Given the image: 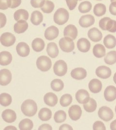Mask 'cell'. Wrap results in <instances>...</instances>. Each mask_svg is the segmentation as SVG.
Here are the masks:
<instances>
[{"instance_id":"cell-54","label":"cell","mask_w":116,"mask_h":130,"mask_svg":"<svg viewBox=\"0 0 116 130\" xmlns=\"http://www.w3.org/2000/svg\"><path fill=\"white\" fill-rule=\"evenodd\" d=\"M113 80H114L115 84H116V72L115 73L114 75V77H113Z\"/></svg>"},{"instance_id":"cell-11","label":"cell","mask_w":116,"mask_h":130,"mask_svg":"<svg viewBox=\"0 0 116 130\" xmlns=\"http://www.w3.org/2000/svg\"><path fill=\"white\" fill-rule=\"evenodd\" d=\"M75 98L79 104H85L88 103L89 101V94L88 92L86 90H79L76 93Z\"/></svg>"},{"instance_id":"cell-53","label":"cell","mask_w":116,"mask_h":130,"mask_svg":"<svg viewBox=\"0 0 116 130\" xmlns=\"http://www.w3.org/2000/svg\"><path fill=\"white\" fill-rule=\"evenodd\" d=\"M4 130H17V129L13 126H8L6 127L4 129Z\"/></svg>"},{"instance_id":"cell-58","label":"cell","mask_w":116,"mask_h":130,"mask_svg":"<svg viewBox=\"0 0 116 130\" xmlns=\"http://www.w3.org/2000/svg\"><path fill=\"white\" fill-rule=\"evenodd\" d=\"M79 1H82V0H79Z\"/></svg>"},{"instance_id":"cell-29","label":"cell","mask_w":116,"mask_h":130,"mask_svg":"<svg viewBox=\"0 0 116 130\" xmlns=\"http://www.w3.org/2000/svg\"><path fill=\"white\" fill-rule=\"evenodd\" d=\"M45 46V42L43 40L40 38L35 39L33 40L32 43V46L33 50L37 52L42 51L43 50H44Z\"/></svg>"},{"instance_id":"cell-37","label":"cell","mask_w":116,"mask_h":130,"mask_svg":"<svg viewBox=\"0 0 116 130\" xmlns=\"http://www.w3.org/2000/svg\"><path fill=\"white\" fill-rule=\"evenodd\" d=\"M19 129L21 130H32L33 127V123L31 120L25 119L19 122Z\"/></svg>"},{"instance_id":"cell-14","label":"cell","mask_w":116,"mask_h":130,"mask_svg":"<svg viewBox=\"0 0 116 130\" xmlns=\"http://www.w3.org/2000/svg\"><path fill=\"white\" fill-rule=\"evenodd\" d=\"M64 36L69 37L72 40H75L78 35V31L76 27L72 24L67 26L64 29Z\"/></svg>"},{"instance_id":"cell-36","label":"cell","mask_w":116,"mask_h":130,"mask_svg":"<svg viewBox=\"0 0 116 130\" xmlns=\"http://www.w3.org/2000/svg\"><path fill=\"white\" fill-rule=\"evenodd\" d=\"M104 61L108 65H112L116 63V51H111L106 54Z\"/></svg>"},{"instance_id":"cell-57","label":"cell","mask_w":116,"mask_h":130,"mask_svg":"<svg viewBox=\"0 0 116 130\" xmlns=\"http://www.w3.org/2000/svg\"><path fill=\"white\" fill-rule=\"evenodd\" d=\"M97 1H102V0H97Z\"/></svg>"},{"instance_id":"cell-10","label":"cell","mask_w":116,"mask_h":130,"mask_svg":"<svg viewBox=\"0 0 116 130\" xmlns=\"http://www.w3.org/2000/svg\"><path fill=\"white\" fill-rule=\"evenodd\" d=\"M111 69L105 66H99L96 70V74L101 79H108L111 76Z\"/></svg>"},{"instance_id":"cell-52","label":"cell","mask_w":116,"mask_h":130,"mask_svg":"<svg viewBox=\"0 0 116 130\" xmlns=\"http://www.w3.org/2000/svg\"><path fill=\"white\" fill-rule=\"evenodd\" d=\"M110 129L112 130H116V120L113 121L110 123Z\"/></svg>"},{"instance_id":"cell-33","label":"cell","mask_w":116,"mask_h":130,"mask_svg":"<svg viewBox=\"0 0 116 130\" xmlns=\"http://www.w3.org/2000/svg\"><path fill=\"white\" fill-rule=\"evenodd\" d=\"M106 6L102 4H98L94 6L93 9V13L94 14L98 17L104 15L106 13Z\"/></svg>"},{"instance_id":"cell-16","label":"cell","mask_w":116,"mask_h":130,"mask_svg":"<svg viewBox=\"0 0 116 130\" xmlns=\"http://www.w3.org/2000/svg\"><path fill=\"white\" fill-rule=\"evenodd\" d=\"M59 34L58 28L54 26H52L46 28L45 32V37L47 40L52 41L58 37Z\"/></svg>"},{"instance_id":"cell-32","label":"cell","mask_w":116,"mask_h":130,"mask_svg":"<svg viewBox=\"0 0 116 130\" xmlns=\"http://www.w3.org/2000/svg\"><path fill=\"white\" fill-rule=\"evenodd\" d=\"M43 20V15L39 11H35L33 12L31 18V21L32 23L34 25H39L42 23Z\"/></svg>"},{"instance_id":"cell-41","label":"cell","mask_w":116,"mask_h":130,"mask_svg":"<svg viewBox=\"0 0 116 130\" xmlns=\"http://www.w3.org/2000/svg\"><path fill=\"white\" fill-rule=\"evenodd\" d=\"M54 9V3L50 1L46 0L45 1L44 5L41 8L42 11L45 13H50Z\"/></svg>"},{"instance_id":"cell-50","label":"cell","mask_w":116,"mask_h":130,"mask_svg":"<svg viewBox=\"0 0 116 130\" xmlns=\"http://www.w3.org/2000/svg\"><path fill=\"white\" fill-rule=\"evenodd\" d=\"M39 130H52V128L51 126L48 124H43L40 126L38 128Z\"/></svg>"},{"instance_id":"cell-31","label":"cell","mask_w":116,"mask_h":130,"mask_svg":"<svg viewBox=\"0 0 116 130\" xmlns=\"http://www.w3.org/2000/svg\"><path fill=\"white\" fill-rule=\"evenodd\" d=\"M52 112L46 107L40 109L38 113L39 118L42 121H47L51 119Z\"/></svg>"},{"instance_id":"cell-13","label":"cell","mask_w":116,"mask_h":130,"mask_svg":"<svg viewBox=\"0 0 116 130\" xmlns=\"http://www.w3.org/2000/svg\"><path fill=\"white\" fill-rule=\"evenodd\" d=\"M95 22V18L91 14L82 16L79 20L80 26L83 28H88L93 25Z\"/></svg>"},{"instance_id":"cell-20","label":"cell","mask_w":116,"mask_h":130,"mask_svg":"<svg viewBox=\"0 0 116 130\" xmlns=\"http://www.w3.org/2000/svg\"><path fill=\"white\" fill-rule=\"evenodd\" d=\"M71 77L77 80H81L85 79L87 75V71L82 68H75L72 70L71 72Z\"/></svg>"},{"instance_id":"cell-40","label":"cell","mask_w":116,"mask_h":130,"mask_svg":"<svg viewBox=\"0 0 116 130\" xmlns=\"http://www.w3.org/2000/svg\"><path fill=\"white\" fill-rule=\"evenodd\" d=\"M92 8V5L91 2L85 1L80 4L79 6V10L81 13H86L89 12Z\"/></svg>"},{"instance_id":"cell-47","label":"cell","mask_w":116,"mask_h":130,"mask_svg":"<svg viewBox=\"0 0 116 130\" xmlns=\"http://www.w3.org/2000/svg\"><path fill=\"white\" fill-rule=\"evenodd\" d=\"M109 12L113 15H116V2H112L109 6Z\"/></svg>"},{"instance_id":"cell-30","label":"cell","mask_w":116,"mask_h":130,"mask_svg":"<svg viewBox=\"0 0 116 130\" xmlns=\"http://www.w3.org/2000/svg\"><path fill=\"white\" fill-rule=\"evenodd\" d=\"M14 19L16 21L19 20H27L29 18V13L26 10L19 9L15 12L14 14Z\"/></svg>"},{"instance_id":"cell-43","label":"cell","mask_w":116,"mask_h":130,"mask_svg":"<svg viewBox=\"0 0 116 130\" xmlns=\"http://www.w3.org/2000/svg\"><path fill=\"white\" fill-rule=\"evenodd\" d=\"M93 129L94 130H106V127L102 121H96L93 125Z\"/></svg>"},{"instance_id":"cell-3","label":"cell","mask_w":116,"mask_h":130,"mask_svg":"<svg viewBox=\"0 0 116 130\" xmlns=\"http://www.w3.org/2000/svg\"><path fill=\"white\" fill-rule=\"evenodd\" d=\"M69 18V14L67 10L60 8L57 10L54 15V20L55 23L62 25L66 23Z\"/></svg>"},{"instance_id":"cell-17","label":"cell","mask_w":116,"mask_h":130,"mask_svg":"<svg viewBox=\"0 0 116 130\" xmlns=\"http://www.w3.org/2000/svg\"><path fill=\"white\" fill-rule=\"evenodd\" d=\"M88 36L89 39L93 42H99L102 37V33L96 28H91L88 30Z\"/></svg>"},{"instance_id":"cell-18","label":"cell","mask_w":116,"mask_h":130,"mask_svg":"<svg viewBox=\"0 0 116 130\" xmlns=\"http://www.w3.org/2000/svg\"><path fill=\"white\" fill-rule=\"evenodd\" d=\"M16 51L19 56L21 57H26L30 54V49L27 43L21 42L17 45Z\"/></svg>"},{"instance_id":"cell-22","label":"cell","mask_w":116,"mask_h":130,"mask_svg":"<svg viewBox=\"0 0 116 130\" xmlns=\"http://www.w3.org/2000/svg\"><path fill=\"white\" fill-rule=\"evenodd\" d=\"M2 116L3 120L7 123H12L16 120L17 115L14 110L7 109L2 113Z\"/></svg>"},{"instance_id":"cell-28","label":"cell","mask_w":116,"mask_h":130,"mask_svg":"<svg viewBox=\"0 0 116 130\" xmlns=\"http://www.w3.org/2000/svg\"><path fill=\"white\" fill-rule=\"evenodd\" d=\"M103 42L107 48L113 49L116 46V38L112 35L108 34L104 38Z\"/></svg>"},{"instance_id":"cell-46","label":"cell","mask_w":116,"mask_h":130,"mask_svg":"<svg viewBox=\"0 0 116 130\" xmlns=\"http://www.w3.org/2000/svg\"><path fill=\"white\" fill-rule=\"evenodd\" d=\"M67 6L70 10H73L76 6L78 0H66Z\"/></svg>"},{"instance_id":"cell-9","label":"cell","mask_w":116,"mask_h":130,"mask_svg":"<svg viewBox=\"0 0 116 130\" xmlns=\"http://www.w3.org/2000/svg\"><path fill=\"white\" fill-rule=\"evenodd\" d=\"M82 109L79 105H74L70 107L68 110L69 117L73 121H78L82 115Z\"/></svg>"},{"instance_id":"cell-6","label":"cell","mask_w":116,"mask_h":130,"mask_svg":"<svg viewBox=\"0 0 116 130\" xmlns=\"http://www.w3.org/2000/svg\"><path fill=\"white\" fill-rule=\"evenodd\" d=\"M98 114L101 120L105 121H111L114 117V113L112 110L107 106H102L100 108Z\"/></svg>"},{"instance_id":"cell-34","label":"cell","mask_w":116,"mask_h":130,"mask_svg":"<svg viewBox=\"0 0 116 130\" xmlns=\"http://www.w3.org/2000/svg\"><path fill=\"white\" fill-rule=\"evenodd\" d=\"M97 107V104L96 101L92 98H90L88 103L83 105L84 109L88 112L91 113L94 111Z\"/></svg>"},{"instance_id":"cell-27","label":"cell","mask_w":116,"mask_h":130,"mask_svg":"<svg viewBox=\"0 0 116 130\" xmlns=\"http://www.w3.org/2000/svg\"><path fill=\"white\" fill-rule=\"evenodd\" d=\"M106 50L105 46L101 44H97L93 48V54L97 58H102L106 55Z\"/></svg>"},{"instance_id":"cell-35","label":"cell","mask_w":116,"mask_h":130,"mask_svg":"<svg viewBox=\"0 0 116 130\" xmlns=\"http://www.w3.org/2000/svg\"><path fill=\"white\" fill-rule=\"evenodd\" d=\"M12 101V96L7 93H2L0 95V104L2 106L7 107Z\"/></svg>"},{"instance_id":"cell-12","label":"cell","mask_w":116,"mask_h":130,"mask_svg":"<svg viewBox=\"0 0 116 130\" xmlns=\"http://www.w3.org/2000/svg\"><path fill=\"white\" fill-rule=\"evenodd\" d=\"M12 73L7 69L1 70L0 71V84L2 86H5L10 83L12 80Z\"/></svg>"},{"instance_id":"cell-21","label":"cell","mask_w":116,"mask_h":130,"mask_svg":"<svg viewBox=\"0 0 116 130\" xmlns=\"http://www.w3.org/2000/svg\"><path fill=\"white\" fill-rule=\"evenodd\" d=\"M77 47L79 51L82 53H86L91 48V43L88 39L82 38L79 39L77 42Z\"/></svg>"},{"instance_id":"cell-39","label":"cell","mask_w":116,"mask_h":130,"mask_svg":"<svg viewBox=\"0 0 116 130\" xmlns=\"http://www.w3.org/2000/svg\"><path fill=\"white\" fill-rule=\"evenodd\" d=\"M73 98L71 94L66 93L63 95L60 99V105L63 107L69 106L72 102Z\"/></svg>"},{"instance_id":"cell-44","label":"cell","mask_w":116,"mask_h":130,"mask_svg":"<svg viewBox=\"0 0 116 130\" xmlns=\"http://www.w3.org/2000/svg\"><path fill=\"white\" fill-rule=\"evenodd\" d=\"M11 0H0V9H7L11 5Z\"/></svg>"},{"instance_id":"cell-49","label":"cell","mask_w":116,"mask_h":130,"mask_svg":"<svg viewBox=\"0 0 116 130\" xmlns=\"http://www.w3.org/2000/svg\"><path fill=\"white\" fill-rule=\"evenodd\" d=\"M11 2L12 3L10 8H15L20 5L21 3V0H11Z\"/></svg>"},{"instance_id":"cell-24","label":"cell","mask_w":116,"mask_h":130,"mask_svg":"<svg viewBox=\"0 0 116 130\" xmlns=\"http://www.w3.org/2000/svg\"><path fill=\"white\" fill-rule=\"evenodd\" d=\"M46 52L48 55L53 58L57 57L59 53L57 45L54 42H50L47 44Z\"/></svg>"},{"instance_id":"cell-25","label":"cell","mask_w":116,"mask_h":130,"mask_svg":"<svg viewBox=\"0 0 116 130\" xmlns=\"http://www.w3.org/2000/svg\"><path fill=\"white\" fill-rule=\"evenodd\" d=\"M12 60V56L11 53L7 51H3L0 53V65L7 66Z\"/></svg>"},{"instance_id":"cell-7","label":"cell","mask_w":116,"mask_h":130,"mask_svg":"<svg viewBox=\"0 0 116 130\" xmlns=\"http://www.w3.org/2000/svg\"><path fill=\"white\" fill-rule=\"evenodd\" d=\"M54 73L60 77L66 74L67 72V65L65 61L60 60L57 61L53 67Z\"/></svg>"},{"instance_id":"cell-4","label":"cell","mask_w":116,"mask_h":130,"mask_svg":"<svg viewBox=\"0 0 116 130\" xmlns=\"http://www.w3.org/2000/svg\"><path fill=\"white\" fill-rule=\"evenodd\" d=\"M37 68L42 71L46 72L50 69L52 62L50 59L46 56H41L36 61Z\"/></svg>"},{"instance_id":"cell-26","label":"cell","mask_w":116,"mask_h":130,"mask_svg":"<svg viewBox=\"0 0 116 130\" xmlns=\"http://www.w3.org/2000/svg\"><path fill=\"white\" fill-rule=\"evenodd\" d=\"M28 28V24L26 20H19L14 25V31L18 34L22 33L26 31Z\"/></svg>"},{"instance_id":"cell-1","label":"cell","mask_w":116,"mask_h":130,"mask_svg":"<svg viewBox=\"0 0 116 130\" xmlns=\"http://www.w3.org/2000/svg\"><path fill=\"white\" fill-rule=\"evenodd\" d=\"M21 109L26 116H33L37 112V104L33 100H26L21 105Z\"/></svg>"},{"instance_id":"cell-5","label":"cell","mask_w":116,"mask_h":130,"mask_svg":"<svg viewBox=\"0 0 116 130\" xmlns=\"http://www.w3.org/2000/svg\"><path fill=\"white\" fill-rule=\"evenodd\" d=\"M59 46L62 51L70 53L74 49V43L73 40L69 37L62 38L59 41Z\"/></svg>"},{"instance_id":"cell-42","label":"cell","mask_w":116,"mask_h":130,"mask_svg":"<svg viewBox=\"0 0 116 130\" xmlns=\"http://www.w3.org/2000/svg\"><path fill=\"white\" fill-rule=\"evenodd\" d=\"M66 119V114L63 110H59L54 114V119L56 123H61L64 122Z\"/></svg>"},{"instance_id":"cell-56","label":"cell","mask_w":116,"mask_h":130,"mask_svg":"<svg viewBox=\"0 0 116 130\" xmlns=\"http://www.w3.org/2000/svg\"><path fill=\"white\" fill-rule=\"evenodd\" d=\"M115 112H116V107H115Z\"/></svg>"},{"instance_id":"cell-8","label":"cell","mask_w":116,"mask_h":130,"mask_svg":"<svg viewBox=\"0 0 116 130\" xmlns=\"http://www.w3.org/2000/svg\"><path fill=\"white\" fill-rule=\"evenodd\" d=\"M16 37L10 32H5L1 36V44L4 46L9 47L13 45L16 42Z\"/></svg>"},{"instance_id":"cell-15","label":"cell","mask_w":116,"mask_h":130,"mask_svg":"<svg viewBox=\"0 0 116 130\" xmlns=\"http://www.w3.org/2000/svg\"><path fill=\"white\" fill-rule=\"evenodd\" d=\"M105 99L108 102H112L116 99V87L113 85L107 86L104 92Z\"/></svg>"},{"instance_id":"cell-2","label":"cell","mask_w":116,"mask_h":130,"mask_svg":"<svg viewBox=\"0 0 116 130\" xmlns=\"http://www.w3.org/2000/svg\"><path fill=\"white\" fill-rule=\"evenodd\" d=\"M99 25L103 30L108 31L110 32H116V21L108 17H105L99 21Z\"/></svg>"},{"instance_id":"cell-19","label":"cell","mask_w":116,"mask_h":130,"mask_svg":"<svg viewBox=\"0 0 116 130\" xmlns=\"http://www.w3.org/2000/svg\"><path fill=\"white\" fill-rule=\"evenodd\" d=\"M88 88L92 93H97L102 90V83L98 79H93L89 83Z\"/></svg>"},{"instance_id":"cell-38","label":"cell","mask_w":116,"mask_h":130,"mask_svg":"<svg viewBox=\"0 0 116 130\" xmlns=\"http://www.w3.org/2000/svg\"><path fill=\"white\" fill-rule=\"evenodd\" d=\"M51 87L54 91H60L64 88L63 82L60 79H54L51 82Z\"/></svg>"},{"instance_id":"cell-51","label":"cell","mask_w":116,"mask_h":130,"mask_svg":"<svg viewBox=\"0 0 116 130\" xmlns=\"http://www.w3.org/2000/svg\"><path fill=\"white\" fill-rule=\"evenodd\" d=\"M59 130H73V128L70 126L68 124H64L60 126L59 128Z\"/></svg>"},{"instance_id":"cell-45","label":"cell","mask_w":116,"mask_h":130,"mask_svg":"<svg viewBox=\"0 0 116 130\" xmlns=\"http://www.w3.org/2000/svg\"><path fill=\"white\" fill-rule=\"evenodd\" d=\"M45 2V0H31V4L34 8H41Z\"/></svg>"},{"instance_id":"cell-48","label":"cell","mask_w":116,"mask_h":130,"mask_svg":"<svg viewBox=\"0 0 116 130\" xmlns=\"http://www.w3.org/2000/svg\"><path fill=\"white\" fill-rule=\"evenodd\" d=\"M0 19H1V28H3L6 23V18L5 14L1 13Z\"/></svg>"},{"instance_id":"cell-23","label":"cell","mask_w":116,"mask_h":130,"mask_svg":"<svg viewBox=\"0 0 116 130\" xmlns=\"http://www.w3.org/2000/svg\"><path fill=\"white\" fill-rule=\"evenodd\" d=\"M44 101L47 105L50 107H54L58 103V98L54 93H48L45 95Z\"/></svg>"},{"instance_id":"cell-55","label":"cell","mask_w":116,"mask_h":130,"mask_svg":"<svg viewBox=\"0 0 116 130\" xmlns=\"http://www.w3.org/2000/svg\"><path fill=\"white\" fill-rule=\"evenodd\" d=\"M111 2H116V0H110Z\"/></svg>"}]
</instances>
